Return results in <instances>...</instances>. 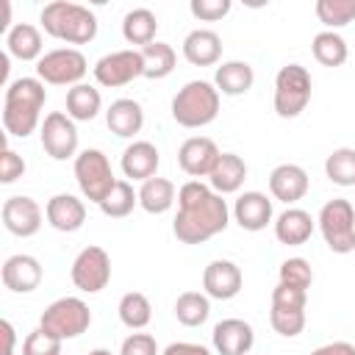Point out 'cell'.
Listing matches in <instances>:
<instances>
[{
  "label": "cell",
  "instance_id": "1",
  "mask_svg": "<svg viewBox=\"0 0 355 355\" xmlns=\"http://www.w3.org/2000/svg\"><path fill=\"white\" fill-rule=\"evenodd\" d=\"M230 222V208L222 194H216L202 180H189L178 189V214L172 233L180 244H205L219 236Z\"/></svg>",
  "mask_w": 355,
  "mask_h": 355
},
{
  "label": "cell",
  "instance_id": "2",
  "mask_svg": "<svg viewBox=\"0 0 355 355\" xmlns=\"http://www.w3.org/2000/svg\"><path fill=\"white\" fill-rule=\"evenodd\" d=\"M47 89L39 78H14L3 94V128L8 136L25 139L42 128V108Z\"/></svg>",
  "mask_w": 355,
  "mask_h": 355
},
{
  "label": "cell",
  "instance_id": "3",
  "mask_svg": "<svg viewBox=\"0 0 355 355\" xmlns=\"http://www.w3.org/2000/svg\"><path fill=\"white\" fill-rule=\"evenodd\" d=\"M39 22L47 36L67 44H89L97 36V17L92 8L69 0H53L42 8Z\"/></svg>",
  "mask_w": 355,
  "mask_h": 355
},
{
  "label": "cell",
  "instance_id": "4",
  "mask_svg": "<svg viewBox=\"0 0 355 355\" xmlns=\"http://www.w3.org/2000/svg\"><path fill=\"white\" fill-rule=\"evenodd\" d=\"M219 114V92L211 80H189L172 97V119L180 128H205Z\"/></svg>",
  "mask_w": 355,
  "mask_h": 355
},
{
  "label": "cell",
  "instance_id": "5",
  "mask_svg": "<svg viewBox=\"0 0 355 355\" xmlns=\"http://www.w3.org/2000/svg\"><path fill=\"white\" fill-rule=\"evenodd\" d=\"M311 89H313V80L302 64L280 67L275 75V97H272L275 114L283 119L300 116L311 103Z\"/></svg>",
  "mask_w": 355,
  "mask_h": 355
},
{
  "label": "cell",
  "instance_id": "6",
  "mask_svg": "<svg viewBox=\"0 0 355 355\" xmlns=\"http://www.w3.org/2000/svg\"><path fill=\"white\" fill-rule=\"evenodd\" d=\"M316 225H319L324 244L333 252H338V255L352 252V247H355V205L349 200H344V197L327 200L316 216Z\"/></svg>",
  "mask_w": 355,
  "mask_h": 355
},
{
  "label": "cell",
  "instance_id": "7",
  "mask_svg": "<svg viewBox=\"0 0 355 355\" xmlns=\"http://www.w3.org/2000/svg\"><path fill=\"white\" fill-rule=\"evenodd\" d=\"M72 169H75V180H78L80 194L94 205H100L108 197V191L116 186V180H119V178H114L108 155L103 150H94V147L78 153Z\"/></svg>",
  "mask_w": 355,
  "mask_h": 355
},
{
  "label": "cell",
  "instance_id": "8",
  "mask_svg": "<svg viewBox=\"0 0 355 355\" xmlns=\"http://www.w3.org/2000/svg\"><path fill=\"white\" fill-rule=\"evenodd\" d=\"M89 324H92V311L80 297H61L50 302L39 316V327L58 336L61 341L83 336Z\"/></svg>",
  "mask_w": 355,
  "mask_h": 355
},
{
  "label": "cell",
  "instance_id": "9",
  "mask_svg": "<svg viewBox=\"0 0 355 355\" xmlns=\"http://www.w3.org/2000/svg\"><path fill=\"white\" fill-rule=\"evenodd\" d=\"M89 72V61L78 47H55L36 61V78L50 86H78Z\"/></svg>",
  "mask_w": 355,
  "mask_h": 355
},
{
  "label": "cell",
  "instance_id": "10",
  "mask_svg": "<svg viewBox=\"0 0 355 355\" xmlns=\"http://www.w3.org/2000/svg\"><path fill=\"white\" fill-rule=\"evenodd\" d=\"M69 277H72L75 288L83 291V294L103 291L108 286V280H111V255L97 244L83 247L72 261Z\"/></svg>",
  "mask_w": 355,
  "mask_h": 355
},
{
  "label": "cell",
  "instance_id": "11",
  "mask_svg": "<svg viewBox=\"0 0 355 355\" xmlns=\"http://www.w3.org/2000/svg\"><path fill=\"white\" fill-rule=\"evenodd\" d=\"M94 80L105 89H119V86H128L130 80L136 78H144V61H141V53L139 47L133 50H116V53H105L94 67Z\"/></svg>",
  "mask_w": 355,
  "mask_h": 355
},
{
  "label": "cell",
  "instance_id": "12",
  "mask_svg": "<svg viewBox=\"0 0 355 355\" xmlns=\"http://www.w3.org/2000/svg\"><path fill=\"white\" fill-rule=\"evenodd\" d=\"M42 147L53 161L78 158V128L67 111H50L39 128Z\"/></svg>",
  "mask_w": 355,
  "mask_h": 355
},
{
  "label": "cell",
  "instance_id": "13",
  "mask_svg": "<svg viewBox=\"0 0 355 355\" xmlns=\"http://www.w3.org/2000/svg\"><path fill=\"white\" fill-rule=\"evenodd\" d=\"M0 219H3V227L11 233V236H19V239H31L39 233L42 227V219H44V211L42 205L28 197V194H14L3 202L0 208Z\"/></svg>",
  "mask_w": 355,
  "mask_h": 355
},
{
  "label": "cell",
  "instance_id": "14",
  "mask_svg": "<svg viewBox=\"0 0 355 355\" xmlns=\"http://www.w3.org/2000/svg\"><path fill=\"white\" fill-rule=\"evenodd\" d=\"M219 155L222 153H219V147H216L214 139H208V136H191V139H186L180 144L178 164H180V169L191 180H200V178H208L211 175V169L216 166Z\"/></svg>",
  "mask_w": 355,
  "mask_h": 355
},
{
  "label": "cell",
  "instance_id": "15",
  "mask_svg": "<svg viewBox=\"0 0 355 355\" xmlns=\"http://www.w3.org/2000/svg\"><path fill=\"white\" fill-rule=\"evenodd\" d=\"M42 275H44V272H42L39 258H33V255H28V252L8 255V258L3 261V272H0L3 286H6L8 291H14V294H31V291H36L39 283H42Z\"/></svg>",
  "mask_w": 355,
  "mask_h": 355
},
{
  "label": "cell",
  "instance_id": "16",
  "mask_svg": "<svg viewBox=\"0 0 355 355\" xmlns=\"http://www.w3.org/2000/svg\"><path fill=\"white\" fill-rule=\"evenodd\" d=\"M244 286V275L239 269V263L227 261V258H216L205 266L202 272V291L211 300H233Z\"/></svg>",
  "mask_w": 355,
  "mask_h": 355
},
{
  "label": "cell",
  "instance_id": "17",
  "mask_svg": "<svg viewBox=\"0 0 355 355\" xmlns=\"http://www.w3.org/2000/svg\"><path fill=\"white\" fill-rule=\"evenodd\" d=\"M211 341H214L216 355H250L255 344V330L250 322L233 316V319H222L214 324Z\"/></svg>",
  "mask_w": 355,
  "mask_h": 355
},
{
  "label": "cell",
  "instance_id": "18",
  "mask_svg": "<svg viewBox=\"0 0 355 355\" xmlns=\"http://www.w3.org/2000/svg\"><path fill=\"white\" fill-rule=\"evenodd\" d=\"M308 186H311L308 172L300 164H277L269 172V191L275 200H280L286 205L300 202L308 194Z\"/></svg>",
  "mask_w": 355,
  "mask_h": 355
},
{
  "label": "cell",
  "instance_id": "19",
  "mask_svg": "<svg viewBox=\"0 0 355 355\" xmlns=\"http://www.w3.org/2000/svg\"><path fill=\"white\" fill-rule=\"evenodd\" d=\"M44 219L50 227H55L58 233H75L83 227L86 222V205L83 200H78L75 194H53L44 205Z\"/></svg>",
  "mask_w": 355,
  "mask_h": 355
},
{
  "label": "cell",
  "instance_id": "20",
  "mask_svg": "<svg viewBox=\"0 0 355 355\" xmlns=\"http://www.w3.org/2000/svg\"><path fill=\"white\" fill-rule=\"evenodd\" d=\"M230 214H233V219L239 222V227H241V230H250V233L263 230V227L272 222V216H275L272 200H269L263 191H244V194H239Z\"/></svg>",
  "mask_w": 355,
  "mask_h": 355
},
{
  "label": "cell",
  "instance_id": "21",
  "mask_svg": "<svg viewBox=\"0 0 355 355\" xmlns=\"http://www.w3.org/2000/svg\"><path fill=\"white\" fill-rule=\"evenodd\" d=\"M183 58L194 67H214L222 58V36L211 28H194L183 39Z\"/></svg>",
  "mask_w": 355,
  "mask_h": 355
},
{
  "label": "cell",
  "instance_id": "22",
  "mask_svg": "<svg viewBox=\"0 0 355 355\" xmlns=\"http://www.w3.org/2000/svg\"><path fill=\"white\" fill-rule=\"evenodd\" d=\"M158 164H161V153H158V147L153 141H133V144H128L125 153H122V161H119L125 178L141 180V183L158 175Z\"/></svg>",
  "mask_w": 355,
  "mask_h": 355
},
{
  "label": "cell",
  "instance_id": "23",
  "mask_svg": "<svg viewBox=\"0 0 355 355\" xmlns=\"http://www.w3.org/2000/svg\"><path fill=\"white\" fill-rule=\"evenodd\" d=\"M105 125H108V130L114 136L133 139L141 130V125H144V108H141V103H136L130 97L114 100L108 105V111H105Z\"/></svg>",
  "mask_w": 355,
  "mask_h": 355
},
{
  "label": "cell",
  "instance_id": "24",
  "mask_svg": "<svg viewBox=\"0 0 355 355\" xmlns=\"http://www.w3.org/2000/svg\"><path fill=\"white\" fill-rule=\"evenodd\" d=\"M316 219L302 208H286L275 219V239L286 247H300L313 236Z\"/></svg>",
  "mask_w": 355,
  "mask_h": 355
},
{
  "label": "cell",
  "instance_id": "25",
  "mask_svg": "<svg viewBox=\"0 0 355 355\" xmlns=\"http://www.w3.org/2000/svg\"><path fill=\"white\" fill-rule=\"evenodd\" d=\"M247 180V164L241 155L236 153H222L216 166L211 169L208 175V186L216 191V194H236Z\"/></svg>",
  "mask_w": 355,
  "mask_h": 355
},
{
  "label": "cell",
  "instance_id": "26",
  "mask_svg": "<svg viewBox=\"0 0 355 355\" xmlns=\"http://www.w3.org/2000/svg\"><path fill=\"white\" fill-rule=\"evenodd\" d=\"M6 50L8 55L19 58V61H39L44 53V39H42V31L31 22H17L8 28L6 33Z\"/></svg>",
  "mask_w": 355,
  "mask_h": 355
},
{
  "label": "cell",
  "instance_id": "27",
  "mask_svg": "<svg viewBox=\"0 0 355 355\" xmlns=\"http://www.w3.org/2000/svg\"><path fill=\"white\" fill-rule=\"evenodd\" d=\"M255 83V72L247 61H222L214 72V86L219 94H227V97H239V94H247Z\"/></svg>",
  "mask_w": 355,
  "mask_h": 355
},
{
  "label": "cell",
  "instance_id": "28",
  "mask_svg": "<svg viewBox=\"0 0 355 355\" xmlns=\"http://www.w3.org/2000/svg\"><path fill=\"white\" fill-rule=\"evenodd\" d=\"M178 200V191H175V183L169 178H150L141 183L139 189V205L147 211V214H166Z\"/></svg>",
  "mask_w": 355,
  "mask_h": 355
},
{
  "label": "cell",
  "instance_id": "29",
  "mask_svg": "<svg viewBox=\"0 0 355 355\" xmlns=\"http://www.w3.org/2000/svg\"><path fill=\"white\" fill-rule=\"evenodd\" d=\"M155 31H158V17L150 8H130L122 19V36L128 44H139L147 47L155 42Z\"/></svg>",
  "mask_w": 355,
  "mask_h": 355
},
{
  "label": "cell",
  "instance_id": "30",
  "mask_svg": "<svg viewBox=\"0 0 355 355\" xmlns=\"http://www.w3.org/2000/svg\"><path fill=\"white\" fill-rule=\"evenodd\" d=\"M103 108V94L92 83H78L67 89V114L75 122H92Z\"/></svg>",
  "mask_w": 355,
  "mask_h": 355
},
{
  "label": "cell",
  "instance_id": "31",
  "mask_svg": "<svg viewBox=\"0 0 355 355\" xmlns=\"http://www.w3.org/2000/svg\"><path fill=\"white\" fill-rule=\"evenodd\" d=\"M311 53L322 67H341L349 55V47L338 31H319L311 42Z\"/></svg>",
  "mask_w": 355,
  "mask_h": 355
},
{
  "label": "cell",
  "instance_id": "32",
  "mask_svg": "<svg viewBox=\"0 0 355 355\" xmlns=\"http://www.w3.org/2000/svg\"><path fill=\"white\" fill-rule=\"evenodd\" d=\"M139 53L144 61V78H150V80H161V78L172 75V69L178 64V53L166 42H153V44L141 47Z\"/></svg>",
  "mask_w": 355,
  "mask_h": 355
},
{
  "label": "cell",
  "instance_id": "33",
  "mask_svg": "<svg viewBox=\"0 0 355 355\" xmlns=\"http://www.w3.org/2000/svg\"><path fill=\"white\" fill-rule=\"evenodd\" d=\"M211 316V297L205 291H183L175 300V319L183 327H200Z\"/></svg>",
  "mask_w": 355,
  "mask_h": 355
},
{
  "label": "cell",
  "instance_id": "34",
  "mask_svg": "<svg viewBox=\"0 0 355 355\" xmlns=\"http://www.w3.org/2000/svg\"><path fill=\"white\" fill-rule=\"evenodd\" d=\"M116 313H119V322L130 330H144L153 319V305L147 300V294L141 291H128L122 294L119 305H116Z\"/></svg>",
  "mask_w": 355,
  "mask_h": 355
},
{
  "label": "cell",
  "instance_id": "35",
  "mask_svg": "<svg viewBox=\"0 0 355 355\" xmlns=\"http://www.w3.org/2000/svg\"><path fill=\"white\" fill-rule=\"evenodd\" d=\"M324 175L341 189L355 186V147H336L324 161Z\"/></svg>",
  "mask_w": 355,
  "mask_h": 355
},
{
  "label": "cell",
  "instance_id": "36",
  "mask_svg": "<svg viewBox=\"0 0 355 355\" xmlns=\"http://www.w3.org/2000/svg\"><path fill=\"white\" fill-rule=\"evenodd\" d=\"M139 205V191H133L130 180H116V186L108 191V197L100 202V211L111 219H122L128 216L133 208Z\"/></svg>",
  "mask_w": 355,
  "mask_h": 355
},
{
  "label": "cell",
  "instance_id": "37",
  "mask_svg": "<svg viewBox=\"0 0 355 355\" xmlns=\"http://www.w3.org/2000/svg\"><path fill=\"white\" fill-rule=\"evenodd\" d=\"M313 11L327 31H338L355 19V0H316Z\"/></svg>",
  "mask_w": 355,
  "mask_h": 355
},
{
  "label": "cell",
  "instance_id": "38",
  "mask_svg": "<svg viewBox=\"0 0 355 355\" xmlns=\"http://www.w3.org/2000/svg\"><path fill=\"white\" fill-rule=\"evenodd\" d=\"M277 283H286V286L308 291L311 283H313V269H311V263L305 258H286L280 263V280Z\"/></svg>",
  "mask_w": 355,
  "mask_h": 355
},
{
  "label": "cell",
  "instance_id": "39",
  "mask_svg": "<svg viewBox=\"0 0 355 355\" xmlns=\"http://www.w3.org/2000/svg\"><path fill=\"white\" fill-rule=\"evenodd\" d=\"M61 338L47 333L44 327H36L22 341V355H61Z\"/></svg>",
  "mask_w": 355,
  "mask_h": 355
},
{
  "label": "cell",
  "instance_id": "40",
  "mask_svg": "<svg viewBox=\"0 0 355 355\" xmlns=\"http://www.w3.org/2000/svg\"><path fill=\"white\" fill-rule=\"evenodd\" d=\"M269 322L275 327V333H280L283 338H294L305 330V311H283V308H272L269 311Z\"/></svg>",
  "mask_w": 355,
  "mask_h": 355
},
{
  "label": "cell",
  "instance_id": "41",
  "mask_svg": "<svg viewBox=\"0 0 355 355\" xmlns=\"http://www.w3.org/2000/svg\"><path fill=\"white\" fill-rule=\"evenodd\" d=\"M308 305V291L277 283L272 288V308H283V311H305Z\"/></svg>",
  "mask_w": 355,
  "mask_h": 355
},
{
  "label": "cell",
  "instance_id": "42",
  "mask_svg": "<svg viewBox=\"0 0 355 355\" xmlns=\"http://www.w3.org/2000/svg\"><path fill=\"white\" fill-rule=\"evenodd\" d=\"M230 8H233L230 0H191V3H189L191 17L200 19V22H216V19L227 17Z\"/></svg>",
  "mask_w": 355,
  "mask_h": 355
},
{
  "label": "cell",
  "instance_id": "43",
  "mask_svg": "<svg viewBox=\"0 0 355 355\" xmlns=\"http://www.w3.org/2000/svg\"><path fill=\"white\" fill-rule=\"evenodd\" d=\"M25 175V161H22V155L17 153V150H11V147H3V155H0V183H14V180H19Z\"/></svg>",
  "mask_w": 355,
  "mask_h": 355
},
{
  "label": "cell",
  "instance_id": "44",
  "mask_svg": "<svg viewBox=\"0 0 355 355\" xmlns=\"http://www.w3.org/2000/svg\"><path fill=\"white\" fill-rule=\"evenodd\" d=\"M119 355H161V352H158L155 336H150V333H130L122 341Z\"/></svg>",
  "mask_w": 355,
  "mask_h": 355
},
{
  "label": "cell",
  "instance_id": "45",
  "mask_svg": "<svg viewBox=\"0 0 355 355\" xmlns=\"http://www.w3.org/2000/svg\"><path fill=\"white\" fill-rule=\"evenodd\" d=\"M161 355H214L208 347H202V344H191V341H175V344H169Z\"/></svg>",
  "mask_w": 355,
  "mask_h": 355
},
{
  "label": "cell",
  "instance_id": "46",
  "mask_svg": "<svg viewBox=\"0 0 355 355\" xmlns=\"http://www.w3.org/2000/svg\"><path fill=\"white\" fill-rule=\"evenodd\" d=\"M311 355H355V344H349V341H330V344L316 347Z\"/></svg>",
  "mask_w": 355,
  "mask_h": 355
},
{
  "label": "cell",
  "instance_id": "47",
  "mask_svg": "<svg viewBox=\"0 0 355 355\" xmlns=\"http://www.w3.org/2000/svg\"><path fill=\"white\" fill-rule=\"evenodd\" d=\"M0 330H3V341H6V355H14V344H17V333H14V324L8 319L0 322Z\"/></svg>",
  "mask_w": 355,
  "mask_h": 355
},
{
  "label": "cell",
  "instance_id": "48",
  "mask_svg": "<svg viewBox=\"0 0 355 355\" xmlns=\"http://www.w3.org/2000/svg\"><path fill=\"white\" fill-rule=\"evenodd\" d=\"M89 355H114V352H111V349H103V347H97V349H92Z\"/></svg>",
  "mask_w": 355,
  "mask_h": 355
},
{
  "label": "cell",
  "instance_id": "49",
  "mask_svg": "<svg viewBox=\"0 0 355 355\" xmlns=\"http://www.w3.org/2000/svg\"><path fill=\"white\" fill-rule=\"evenodd\" d=\"M352 252H355V247H352Z\"/></svg>",
  "mask_w": 355,
  "mask_h": 355
}]
</instances>
